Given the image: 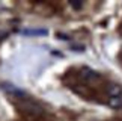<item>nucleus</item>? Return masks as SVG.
<instances>
[{
    "label": "nucleus",
    "mask_w": 122,
    "mask_h": 121,
    "mask_svg": "<svg viewBox=\"0 0 122 121\" xmlns=\"http://www.w3.org/2000/svg\"><path fill=\"white\" fill-rule=\"evenodd\" d=\"M80 77L84 82L92 83V82H95V80L100 79V74H98L97 71H93V70H91V68H81L80 70Z\"/></svg>",
    "instance_id": "1"
},
{
    "label": "nucleus",
    "mask_w": 122,
    "mask_h": 121,
    "mask_svg": "<svg viewBox=\"0 0 122 121\" xmlns=\"http://www.w3.org/2000/svg\"><path fill=\"white\" fill-rule=\"evenodd\" d=\"M2 89H3V91H6L8 94L14 95V97H26V92H24V91L18 89L17 86L9 85V83H3V85H2Z\"/></svg>",
    "instance_id": "2"
},
{
    "label": "nucleus",
    "mask_w": 122,
    "mask_h": 121,
    "mask_svg": "<svg viewBox=\"0 0 122 121\" xmlns=\"http://www.w3.org/2000/svg\"><path fill=\"white\" fill-rule=\"evenodd\" d=\"M106 92H107V95H109V97L122 95V86L118 85V83H110V85L106 88Z\"/></svg>",
    "instance_id": "3"
},
{
    "label": "nucleus",
    "mask_w": 122,
    "mask_h": 121,
    "mask_svg": "<svg viewBox=\"0 0 122 121\" xmlns=\"http://www.w3.org/2000/svg\"><path fill=\"white\" fill-rule=\"evenodd\" d=\"M107 104H109L112 109L121 110V109H122V95H118V97H109V99H107Z\"/></svg>",
    "instance_id": "4"
},
{
    "label": "nucleus",
    "mask_w": 122,
    "mask_h": 121,
    "mask_svg": "<svg viewBox=\"0 0 122 121\" xmlns=\"http://www.w3.org/2000/svg\"><path fill=\"white\" fill-rule=\"evenodd\" d=\"M23 33L24 35H47V30L45 29H26L23 30Z\"/></svg>",
    "instance_id": "5"
},
{
    "label": "nucleus",
    "mask_w": 122,
    "mask_h": 121,
    "mask_svg": "<svg viewBox=\"0 0 122 121\" xmlns=\"http://www.w3.org/2000/svg\"><path fill=\"white\" fill-rule=\"evenodd\" d=\"M69 6L72 9H81L83 8V2L81 0H69Z\"/></svg>",
    "instance_id": "6"
},
{
    "label": "nucleus",
    "mask_w": 122,
    "mask_h": 121,
    "mask_svg": "<svg viewBox=\"0 0 122 121\" xmlns=\"http://www.w3.org/2000/svg\"><path fill=\"white\" fill-rule=\"evenodd\" d=\"M121 33H122V27H121Z\"/></svg>",
    "instance_id": "7"
}]
</instances>
